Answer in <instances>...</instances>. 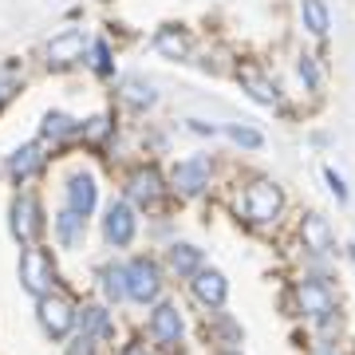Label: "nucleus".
Masks as SVG:
<instances>
[{
    "label": "nucleus",
    "mask_w": 355,
    "mask_h": 355,
    "mask_svg": "<svg viewBox=\"0 0 355 355\" xmlns=\"http://www.w3.org/2000/svg\"><path fill=\"white\" fill-rule=\"evenodd\" d=\"M146 331L158 347H178L182 343V331H186V320H182V308L174 300H158L146 320Z\"/></svg>",
    "instance_id": "obj_8"
},
{
    "label": "nucleus",
    "mask_w": 355,
    "mask_h": 355,
    "mask_svg": "<svg viewBox=\"0 0 355 355\" xmlns=\"http://www.w3.org/2000/svg\"><path fill=\"white\" fill-rule=\"evenodd\" d=\"M99 292L107 304H123L127 300V265H103L99 268Z\"/></svg>",
    "instance_id": "obj_21"
},
{
    "label": "nucleus",
    "mask_w": 355,
    "mask_h": 355,
    "mask_svg": "<svg viewBox=\"0 0 355 355\" xmlns=\"http://www.w3.org/2000/svg\"><path fill=\"white\" fill-rule=\"evenodd\" d=\"M12 87H16L12 79H8V76H0V103H8V99H12Z\"/></svg>",
    "instance_id": "obj_35"
},
{
    "label": "nucleus",
    "mask_w": 355,
    "mask_h": 355,
    "mask_svg": "<svg viewBox=\"0 0 355 355\" xmlns=\"http://www.w3.org/2000/svg\"><path fill=\"white\" fill-rule=\"evenodd\" d=\"M162 296V268L154 257H135L127 265V300L135 304H158Z\"/></svg>",
    "instance_id": "obj_5"
},
{
    "label": "nucleus",
    "mask_w": 355,
    "mask_h": 355,
    "mask_svg": "<svg viewBox=\"0 0 355 355\" xmlns=\"http://www.w3.org/2000/svg\"><path fill=\"white\" fill-rule=\"evenodd\" d=\"M83 233H87V217L71 214V209H64V214L55 217V241L64 245V249H79Z\"/></svg>",
    "instance_id": "obj_22"
},
{
    "label": "nucleus",
    "mask_w": 355,
    "mask_h": 355,
    "mask_svg": "<svg viewBox=\"0 0 355 355\" xmlns=\"http://www.w3.org/2000/svg\"><path fill=\"white\" fill-rule=\"evenodd\" d=\"M76 328L83 331V336H91L95 343H114V316L103 304L79 308V324H76Z\"/></svg>",
    "instance_id": "obj_17"
},
{
    "label": "nucleus",
    "mask_w": 355,
    "mask_h": 355,
    "mask_svg": "<svg viewBox=\"0 0 355 355\" xmlns=\"http://www.w3.org/2000/svg\"><path fill=\"white\" fill-rule=\"evenodd\" d=\"M300 16H304V28L312 36H328V8H324V0H300Z\"/></svg>",
    "instance_id": "obj_25"
},
{
    "label": "nucleus",
    "mask_w": 355,
    "mask_h": 355,
    "mask_svg": "<svg viewBox=\"0 0 355 355\" xmlns=\"http://www.w3.org/2000/svg\"><path fill=\"white\" fill-rule=\"evenodd\" d=\"M190 292H193V300L205 308V316H209V312H221V308H225L229 280H225V272H217V268H202V272L190 280Z\"/></svg>",
    "instance_id": "obj_11"
},
{
    "label": "nucleus",
    "mask_w": 355,
    "mask_h": 355,
    "mask_svg": "<svg viewBox=\"0 0 355 355\" xmlns=\"http://www.w3.org/2000/svg\"><path fill=\"white\" fill-rule=\"evenodd\" d=\"M48 229V221H44V209H40V202L32 198V193H20L12 202V233L20 245H36L40 233Z\"/></svg>",
    "instance_id": "obj_9"
},
{
    "label": "nucleus",
    "mask_w": 355,
    "mask_h": 355,
    "mask_svg": "<svg viewBox=\"0 0 355 355\" xmlns=\"http://www.w3.org/2000/svg\"><path fill=\"white\" fill-rule=\"evenodd\" d=\"M170 186H174L182 198H202L209 186H214V158L209 154H193V158H182L170 174Z\"/></svg>",
    "instance_id": "obj_6"
},
{
    "label": "nucleus",
    "mask_w": 355,
    "mask_h": 355,
    "mask_svg": "<svg viewBox=\"0 0 355 355\" xmlns=\"http://www.w3.org/2000/svg\"><path fill=\"white\" fill-rule=\"evenodd\" d=\"M20 284L36 300L55 292V261H51V253L44 245H24V253H20Z\"/></svg>",
    "instance_id": "obj_4"
},
{
    "label": "nucleus",
    "mask_w": 355,
    "mask_h": 355,
    "mask_svg": "<svg viewBox=\"0 0 355 355\" xmlns=\"http://www.w3.org/2000/svg\"><path fill=\"white\" fill-rule=\"evenodd\" d=\"M79 135H83V142H87V146H103V142L114 135L111 114H95V119H87V123L79 127Z\"/></svg>",
    "instance_id": "obj_26"
},
{
    "label": "nucleus",
    "mask_w": 355,
    "mask_h": 355,
    "mask_svg": "<svg viewBox=\"0 0 355 355\" xmlns=\"http://www.w3.org/2000/svg\"><path fill=\"white\" fill-rule=\"evenodd\" d=\"M83 51H87V36L83 32H76V28H67V32H60V36H51V44L44 48V55H48V67H71L83 60Z\"/></svg>",
    "instance_id": "obj_13"
},
{
    "label": "nucleus",
    "mask_w": 355,
    "mask_h": 355,
    "mask_svg": "<svg viewBox=\"0 0 355 355\" xmlns=\"http://www.w3.org/2000/svg\"><path fill=\"white\" fill-rule=\"evenodd\" d=\"M241 214L257 229L277 225L280 217H284V190L272 178H249V186L241 193Z\"/></svg>",
    "instance_id": "obj_2"
},
{
    "label": "nucleus",
    "mask_w": 355,
    "mask_h": 355,
    "mask_svg": "<svg viewBox=\"0 0 355 355\" xmlns=\"http://www.w3.org/2000/svg\"><path fill=\"white\" fill-rule=\"evenodd\" d=\"M40 166H44L40 142H28V146H20V150L8 154V162H4V174H8V182L24 186L28 178H36V174H40Z\"/></svg>",
    "instance_id": "obj_16"
},
{
    "label": "nucleus",
    "mask_w": 355,
    "mask_h": 355,
    "mask_svg": "<svg viewBox=\"0 0 355 355\" xmlns=\"http://www.w3.org/2000/svg\"><path fill=\"white\" fill-rule=\"evenodd\" d=\"M91 67H95V76H103V79L114 76V64H111V48H107V40H95V44H91Z\"/></svg>",
    "instance_id": "obj_28"
},
{
    "label": "nucleus",
    "mask_w": 355,
    "mask_h": 355,
    "mask_svg": "<svg viewBox=\"0 0 355 355\" xmlns=\"http://www.w3.org/2000/svg\"><path fill=\"white\" fill-rule=\"evenodd\" d=\"M324 178H328V186H331V193H336V202H347V186H343V178L331 170V166H324Z\"/></svg>",
    "instance_id": "obj_31"
},
{
    "label": "nucleus",
    "mask_w": 355,
    "mask_h": 355,
    "mask_svg": "<svg viewBox=\"0 0 355 355\" xmlns=\"http://www.w3.org/2000/svg\"><path fill=\"white\" fill-rule=\"evenodd\" d=\"M119 99L127 103L130 111H146V107H154V103H158V91H154L150 79H142V76H127L123 83H119Z\"/></svg>",
    "instance_id": "obj_20"
},
{
    "label": "nucleus",
    "mask_w": 355,
    "mask_h": 355,
    "mask_svg": "<svg viewBox=\"0 0 355 355\" xmlns=\"http://www.w3.org/2000/svg\"><path fill=\"white\" fill-rule=\"evenodd\" d=\"M300 79L308 83V91H320V67L312 55H300Z\"/></svg>",
    "instance_id": "obj_29"
},
{
    "label": "nucleus",
    "mask_w": 355,
    "mask_h": 355,
    "mask_svg": "<svg viewBox=\"0 0 355 355\" xmlns=\"http://www.w3.org/2000/svg\"><path fill=\"white\" fill-rule=\"evenodd\" d=\"M95 352H99V343L91 340V336H83V331L67 343V355H95Z\"/></svg>",
    "instance_id": "obj_30"
},
{
    "label": "nucleus",
    "mask_w": 355,
    "mask_h": 355,
    "mask_svg": "<svg viewBox=\"0 0 355 355\" xmlns=\"http://www.w3.org/2000/svg\"><path fill=\"white\" fill-rule=\"evenodd\" d=\"M36 320H40V328L48 331L51 340H67L71 336V328L79 324V308L76 300L67 296V292H48V296H40L36 300Z\"/></svg>",
    "instance_id": "obj_3"
},
{
    "label": "nucleus",
    "mask_w": 355,
    "mask_h": 355,
    "mask_svg": "<svg viewBox=\"0 0 355 355\" xmlns=\"http://www.w3.org/2000/svg\"><path fill=\"white\" fill-rule=\"evenodd\" d=\"M139 233V217H135V205L130 202H111L107 205V217H103V237L114 249H127Z\"/></svg>",
    "instance_id": "obj_10"
},
{
    "label": "nucleus",
    "mask_w": 355,
    "mask_h": 355,
    "mask_svg": "<svg viewBox=\"0 0 355 355\" xmlns=\"http://www.w3.org/2000/svg\"><path fill=\"white\" fill-rule=\"evenodd\" d=\"M292 304L304 320H316L324 328L340 324V304H336V292H331L328 280L320 277H300L292 280Z\"/></svg>",
    "instance_id": "obj_1"
},
{
    "label": "nucleus",
    "mask_w": 355,
    "mask_h": 355,
    "mask_svg": "<svg viewBox=\"0 0 355 355\" xmlns=\"http://www.w3.org/2000/svg\"><path fill=\"white\" fill-rule=\"evenodd\" d=\"M71 135H79V123L71 114H64V111L44 114V127H40V139L44 142H60V139H71Z\"/></svg>",
    "instance_id": "obj_23"
},
{
    "label": "nucleus",
    "mask_w": 355,
    "mask_h": 355,
    "mask_svg": "<svg viewBox=\"0 0 355 355\" xmlns=\"http://www.w3.org/2000/svg\"><path fill=\"white\" fill-rule=\"evenodd\" d=\"M205 328H209L214 343H221V352H225V347H241V328H237L225 312H209V324H205Z\"/></svg>",
    "instance_id": "obj_24"
},
{
    "label": "nucleus",
    "mask_w": 355,
    "mask_h": 355,
    "mask_svg": "<svg viewBox=\"0 0 355 355\" xmlns=\"http://www.w3.org/2000/svg\"><path fill=\"white\" fill-rule=\"evenodd\" d=\"M237 79H241V87L249 91L257 103H265V107H277V103H280L277 83H272V79H268L257 64H241V67H237Z\"/></svg>",
    "instance_id": "obj_18"
},
{
    "label": "nucleus",
    "mask_w": 355,
    "mask_h": 355,
    "mask_svg": "<svg viewBox=\"0 0 355 355\" xmlns=\"http://www.w3.org/2000/svg\"><path fill=\"white\" fill-rule=\"evenodd\" d=\"M217 355H241V347H225V352H217Z\"/></svg>",
    "instance_id": "obj_36"
},
{
    "label": "nucleus",
    "mask_w": 355,
    "mask_h": 355,
    "mask_svg": "<svg viewBox=\"0 0 355 355\" xmlns=\"http://www.w3.org/2000/svg\"><path fill=\"white\" fill-rule=\"evenodd\" d=\"M225 135L237 142V146H245V150H261V146H265V135H261V130H253V127H241V123L225 127Z\"/></svg>",
    "instance_id": "obj_27"
},
{
    "label": "nucleus",
    "mask_w": 355,
    "mask_h": 355,
    "mask_svg": "<svg viewBox=\"0 0 355 355\" xmlns=\"http://www.w3.org/2000/svg\"><path fill=\"white\" fill-rule=\"evenodd\" d=\"M67 209L79 217H91L95 214V205H99V186H95V178L91 174H71L67 178Z\"/></svg>",
    "instance_id": "obj_14"
},
{
    "label": "nucleus",
    "mask_w": 355,
    "mask_h": 355,
    "mask_svg": "<svg viewBox=\"0 0 355 355\" xmlns=\"http://www.w3.org/2000/svg\"><path fill=\"white\" fill-rule=\"evenodd\" d=\"M312 355H343V352H340V343H331V340H320L316 347H312Z\"/></svg>",
    "instance_id": "obj_33"
},
{
    "label": "nucleus",
    "mask_w": 355,
    "mask_h": 355,
    "mask_svg": "<svg viewBox=\"0 0 355 355\" xmlns=\"http://www.w3.org/2000/svg\"><path fill=\"white\" fill-rule=\"evenodd\" d=\"M190 130H198V135H209V139L217 135V127H214V123H205V119H190Z\"/></svg>",
    "instance_id": "obj_34"
},
{
    "label": "nucleus",
    "mask_w": 355,
    "mask_h": 355,
    "mask_svg": "<svg viewBox=\"0 0 355 355\" xmlns=\"http://www.w3.org/2000/svg\"><path fill=\"white\" fill-rule=\"evenodd\" d=\"M166 198V178L158 166H135L127 174V202L139 209H154Z\"/></svg>",
    "instance_id": "obj_7"
},
{
    "label": "nucleus",
    "mask_w": 355,
    "mask_h": 355,
    "mask_svg": "<svg viewBox=\"0 0 355 355\" xmlns=\"http://www.w3.org/2000/svg\"><path fill=\"white\" fill-rule=\"evenodd\" d=\"M119 355H154V352H150V343H142V340H127L123 347H119Z\"/></svg>",
    "instance_id": "obj_32"
},
{
    "label": "nucleus",
    "mask_w": 355,
    "mask_h": 355,
    "mask_svg": "<svg viewBox=\"0 0 355 355\" xmlns=\"http://www.w3.org/2000/svg\"><path fill=\"white\" fill-rule=\"evenodd\" d=\"M166 261H170V272H174L178 280H193L205 268V253L190 241H174L166 249Z\"/></svg>",
    "instance_id": "obj_15"
},
{
    "label": "nucleus",
    "mask_w": 355,
    "mask_h": 355,
    "mask_svg": "<svg viewBox=\"0 0 355 355\" xmlns=\"http://www.w3.org/2000/svg\"><path fill=\"white\" fill-rule=\"evenodd\" d=\"M154 51L166 55V60H186L190 55V32L178 24H166L154 32Z\"/></svg>",
    "instance_id": "obj_19"
},
{
    "label": "nucleus",
    "mask_w": 355,
    "mask_h": 355,
    "mask_svg": "<svg viewBox=\"0 0 355 355\" xmlns=\"http://www.w3.org/2000/svg\"><path fill=\"white\" fill-rule=\"evenodd\" d=\"M296 237H300V245H304V253H312V257H324V253L336 249V233H331L328 217H320V214H304V217H300Z\"/></svg>",
    "instance_id": "obj_12"
}]
</instances>
